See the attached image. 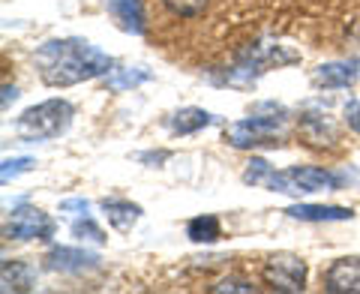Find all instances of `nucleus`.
Instances as JSON below:
<instances>
[{
    "label": "nucleus",
    "mask_w": 360,
    "mask_h": 294,
    "mask_svg": "<svg viewBox=\"0 0 360 294\" xmlns=\"http://www.w3.org/2000/svg\"><path fill=\"white\" fill-rule=\"evenodd\" d=\"M33 60H37L42 84L49 87H72V84L90 82V78H103L115 66V60L105 51H99L96 45L75 37L49 39L37 49Z\"/></svg>",
    "instance_id": "1"
},
{
    "label": "nucleus",
    "mask_w": 360,
    "mask_h": 294,
    "mask_svg": "<svg viewBox=\"0 0 360 294\" xmlns=\"http://www.w3.org/2000/svg\"><path fill=\"white\" fill-rule=\"evenodd\" d=\"M288 111L276 103H258L252 106L250 117L238 120L225 129V141L238 151H255V147H276L279 144V129L285 123Z\"/></svg>",
    "instance_id": "2"
},
{
    "label": "nucleus",
    "mask_w": 360,
    "mask_h": 294,
    "mask_svg": "<svg viewBox=\"0 0 360 294\" xmlns=\"http://www.w3.org/2000/svg\"><path fill=\"white\" fill-rule=\"evenodd\" d=\"M75 117V108L66 99H45L39 106H30L25 115L18 117L15 132L21 141H49L60 139L70 129V123Z\"/></svg>",
    "instance_id": "3"
},
{
    "label": "nucleus",
    "mask_w": 360,
    "mask_h": 294,
    "mask_svg": "<svg viewBox=\"0 0 360 294\" xmlns=\"http://www.w3.org/2000/svg\"><path fill=\"white\" fill-rule=\"evenodd\" d=\"M264 189L283 192V196H291V198L309 196V192H336L340 189V174L315 165H295V168H283V172L274 168Z\"/></svg>",
    "instance_id": "4"
},
{
    "label": "nucleus",
    "mask_w": 360,
    "mask_h": 294,
    "mask_svg": "<svg viewBox=\"0 0 360 294\" xmlns=\"http://www.w3.org/2000/svg\"><path fill=\"white\" fill-rule=\"evenodd\" d=\"M262 279L270 291H283V294H300L307 288V262L297 255H274L262 270Z\"/></svg>",
    "instance_id": "5"
},
{
    "label": "nucleus",
    "mask_w": 360,
    "mask_h": 294,
    "mask_svg": "<svg viewBox=\"0 0 360 294\" xmlns=\"http://www.w3.org/2000/svg\"><path fill=\"white\" fill-rule=\"evenodd\" d=\"M54 234V219L39 207L18 205L4 222V237L9 241H51Z\"/></svg>",
    "instance_id": "6"
},
{
    "label": "nucleus",
    "mask_w": 360,
    "mask_h": 294,
    "mask_svg": "<svg viewBox=\"0 0 360 294\" xmlns=\"http://www.w3.org/2000/svg\"><path fill=\"white\" fill-rule=\"evenodd\" d=\"M45 267L49 270H60V274H94L103 267L96 253L87 250H72V246H51L45 255Z\"/></svg>",
    "instance_id": "7"
},
{
    "label": "nucleus",
    "mask_w": 360,
    "mask_h": 294,
    "mask_svg": "<svg viewBox=\"0 0 360 294\" xmlns=\"http://www.w3.org/2000/svg\"><path fill=\"white\" fill-rule=\"evenodd\" d=\"M328 294H360V255H345L324 270Z\"/></svg>",
    "instance_id": "8"
},
{
    "label": "nucleus",
    "mask_w": 360,
    "mask_h": 294,
    "mask_svg": "<svg viewBox=\"0 0 360 294\" xmlns=\"http://www.w3.org/2000/svg\"><path fill=\"white\" fill-rule=\"evenodd\" d=\"M357 78H360L357 60H330V63L315 66L312 84L321 90H342V87H352Z\"/></svg>",
    "instance_id": "9"
},
{
    "label": "nucleus",
    "mask_w": 360,
    "mask_h": 294,
    "mask_svg": "<svg viewBox=\"0 0 360 294\" xmlns=\"http://www.w3.org/2000/svg\"><path fill=\"white\" fill-rule=\"evenodd\" d=\"M291 219H300V222H345L354 217L352 207H340V205H309V201H297L291 205L288 210Z\"/></svg>",
    "instance_id": "10"
},
{
    "label": "nucleus",
    "mask_w": 360,
    "mask_h": 294,
    "mask_svg": "<svg viewBox=\"0 0 360 294\" xmlns=\"http://www.w3.org/2000/svg\"><path fill=\"white\" fill-rule=\"evenodd\" d=\"M300 135L303 141L312 144V147H324L336 139V129L333 123L328 120V115H319V111H307V115H300Z\"/></svg>",
    "instance_id": "11"
},
{
    "label": "nucleus",
    "mask_w": 360,
    "mask_h": 294,
    "mask_svg": "<svg viewBox=\"0 0 360 294\" xmlns=\"http://www.w3.org/2000/svg\"><path fill=\"white\" fill-rule=\"evenodd\" d=\"M103 213H105L111 229H117V231H129L132 225L141 219V207L135 205V201H127V198H105Z\"/></svg>",
    "instance_id": "12"
},
{
    "label": "nucleus",
    "mask_w": 360,
    "mask_h": 294,
    "mask_svg": "<svg viewBox=\"0 0 360 294\" xmlns=\"http://www.w3.org/2000/svg\"><path fill=\"white\" fill-rule=\"evenodd\" d=\"M213 120H217V117H213L210 111L189 106V108H180V111H174V115H172V132L174 135H193L198 129L210 127Z\"/></svg>",
    "instance_id": "13"
},
{
    "label": "nucleus",
    "mask_w": 360,
    "mask_h": 294,
    "mask_svg": "<svg viewBox=\"0 0 360 294\" xmlns=\"http://www.w3.org/2000/svg\"><path fill=\"white\" fill-rule=\"evenodd\" d=\"M33 267L27 262H4L0 267V282H4V291H30L33 288Z\"/></svg>",
    "instance_id": "14"
},
{
    "label": "nucleus",
    "mask_w": 360,
    "mask_h": 294,
    "mask_svg": "<svg viewBox=\"0 0 360 294\" xmlns=\"http://www.w3.org/2000/svg\"><path fill=\"white\" fill-rule=\"evenodd\" d=\"M186 237L193 243H217L222 237V222L217 213H201L186 222Z\"/></svg>",
    "instance_id": "15"
},
{
    "label": "nucleus",
    "mask_w": 360,
    "mask_h": 294,
    "mask_svg": "<svg viewBox=\"0 0 360 294\" xmlns=\"http://www.w3.org/2000/svg\"><path fill=\"white\" fill-rule=\"evenodd\" d=\"M150 72L144 70V66H132V70H111L105 75V90H115V94H120V90H129V87H139L144 82H150Z\"/></svg>",
    "instance_id": "16"
},
{
    "label": "nucleus",
    "mask_w": 360,
    "mask_h": 294,
    "mask_svg": "<svg viewBox=\"0 0 360 294\" xmlns=\"http://www.w3.org/2000/svg\"><path fill=\"white\" fill-rule=\"evenodd\" d=\"M72 237H78L82 243H94V246H103V243L108 241L105 231L99 229V225L90 219V217H82V219L72 222Z\"/></svg>",
    "instance_id": "17"
},
{
    "label": "nucleus",
    "mask_w": 360,
    "mask_h": 294,
    "mask_svg": "<svg viewBox=\"0 0 360 294\" xmlns=\"http://www.w3.org/2000/svg\"><path fill=\"white\" fill-rule=\"evenodd\" d=\"M162 4L174 18H198L205 15L210 0H162Z\"/></svg>",
    "instance_id": "18"
},
{
    "label": "nucleus",
    "mask_w": 360,
    "mask_h": 294,
    "mask_svg": "<svg viewBox=\"0 0 360 294\" xmlns=\"http://www.w3.org/2000/svg\"><path fill=\"white\" fill-rule=\"evenodd\" d=\"M270 172H274V165H270L267 160H262V156H252V160L246 162V168H243V184H250V186H264L267 177H270Z\"/></svg>",
    "instance_id": "19"
},
{
    "label": "nucleus",
    "mask_w": 360,
    "mask_h": 294,
    "mask_svg": "<svg viewBox=\"0 0 360 294\" xmlns=\"http://www.w3.org/2000/svg\"><path fill=\"white\" fill-rule=\"evenodd\" d=\"M37 168V160H30V156H15V160H4V168H0V180L9 184V180H15L18 174L25 172H33Z\"/></svg>",
    "instance_id": "20"
},
{
    "label": "nucleus",
    "mask_w": 360,
    "mask_h": 294,
    "mask_svg": "<svg viewBox=\"0 0 360 294\" xmlns=\"http://www.w3.org/2000/svg\"><path fill=\"white\" fill-rule=\"evenodd\" d=\"M213 294H222V291H238V294H252L255 286H250V282H240V279H222L217 282V286L210 288Z\"/></svg>",
    "instance_id": "21"
},
{
    "label": "nucleus",
    "mask_w": 360,
    "mask_h": 294,
    "mask_svg": "<svg viewBox=\"0 0 360 294\" xmlns=\"http://www.w3.org/2000/svg\"><path fill=\"white\" fill-rule=\"evenodd\" d=\"M60 210L63 213H78V217H87L90 205H87L84 198H66V201H60Z\"/></svg>",
    "instance_id": "22"
},
{
    "label": "nucleus",
    "mask_w": 360,
    "mask_h": 294,
    "mask_svg": "<svg viewBox=\"0 0 360 294\" xmlns=\"http://www.w3.org/2000/svg\"><path fill=\"white\" fill-rule=\"evenodd\" d=\"M345 123L360 135V103H357V99H352V103L345 106Z\"/></svg>",
    "instance_id": "23"
},
{
    "label": "nucleus",
    "mask_w": 360,
    "mask_h": 294,
    "mask_svg": "<svg viewBox=\"0 0 360 294\" xmlns=\"http://www.w3.org/2000/svg\"><path fill=\"white\" fill-rule=\"evenodd\" d=\"M345 39H348V45H352L354 51H360V18H354L352 25H348V30H345Z\"/></svg>",
    "instance_id": "24"
},
{
    "label": "nucleus",
    "mask_w": 360,
    "mask_h": 294,
    "mask_svg": "<svg viewBox=\"0 0 360 294\" xmlns=\"http://www.w3.org/2000/svg\"><path fill=\"white\" fill-rule=\"evenodd\" d=\"M168 156H172L168 151H160V153H141L139 160H141V162H156V165H160V162H165V160H168Z\"/></svg>",
    "instance_id": "25"
},
{
    "label": "nucleus",
    "mask_w": 360,
    "mask_h": 294,
    "mask_svg": "<svg viewBox=\"0 0 360 294\" xmlns=\"http://www.w3.org/2000/svg\"><path fill=\"white\" fill-rule=\"evenodd\" d=\"M15 99H18V90L9 87V84H4V111L9 108V103H15Z\"/></svg>",
    "instance_id": "26"
}]
</instances>
